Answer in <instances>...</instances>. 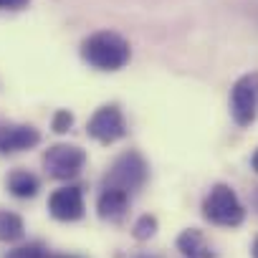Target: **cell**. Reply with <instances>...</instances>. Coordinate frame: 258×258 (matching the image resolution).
<instances>
[{"mask_svg":"<svg viewBox=\"0 0 258 258\" xmlns=\"http://www.w3.org/2000/svg\"><path fill=\"white\" fill-rule=\"evenodd\" d=\"M84 162H86L84 150H79L74 145H53L43 155V167L56 180H71V177H76L81 172Z\"/></svg>","mask_w":258,"mask_h":258,"instance_id":"5","label":"cell"},{"mask_svg":"<svg viewBox=\"0 0 258 258\" xmlns=\"http://www.w3.org/2000/svg\"><path fill=\"white\" fill-rule=\"evenodd\" d=\"M155 230H157V220H155L152 215H142V218L135 223V238H137V240H147V238H152Z\"/></svg>","mask_w":258,"mask_h":258,"instance_id":"14","label":"cell"},{"mask_svg":"<svg viewBox=\"0 0 258 258\" xmlns=\"http://www.w3.org/2000/svg\"><path fill=\"white\" fill-rule=\"evenodd\" d=\"M48 210L56 220H79L84 215V195L79 187L69 185V187H58L51 198H48Z\"/></svg>","mask_w":258,"mask_h":258,"instance_id":"7","label":"cell"},{"mask_svg":"<svg viewBox=\"0 0 258 258\" xmlns=\"http://www.w3.org/2000/svg\"><path fill=\"white\" fill-rule=\"evenodd\" d=\"M255 205H258V192H255Z\"/></svg>","mask_w":258,"mask_h":258,"instance_id":"21","label":"cell"},{"mask_svg":"<svg viewBox=\"0 0 258 258\" xmlns=\"http://www.w3.org/2000/svg\"><path fill=\"white\" fill-rule=\"evenodd\" d=\"M203 215L205 220H210L213 225H223V228H235L243 223L245 210L238 200V195L233 192V187L228 185H215L208 198L203 200Z\"/></svg>","mask_w":258,"mask_h":258,"instance_id":"2","label":"cell"},{"mask_svg":"<svg viewBox=\"0 0 258 258\" xmlns=\"http://www.w3.org/2000/svg\"><path fill=\"white\" fill-rule=\"evenodd\" d=\"M28 0H0V11H23Z\"/></svg>","mask_w":258,"mask_h":258,"instance_id":"16","label":"cell"},{"mask_svg":"<svg viewBox=\"0 0 258 258\" xmlns=\"http://www.w3.org/2000/svg\"><path fill=\"white\" fill-rule=\"evenodd\" d=\"M89 135L104 145H111L116 140H121L126 135V124L124 116L116 106H101L94 111V116L89 119Z\"/></svg>","mask_w":258,"mask_h":258,"instance_id":"6","label":"cell"},{"mask_svg":"<svg viewBox=\"0 0 258 258\" xmlns=\"http://www.w3.org/2000/svg\"><path fill=\"white\" fill-rule=\"evenodd\" d=\"M253 258H258V238L253 240Z\"/></svg>","mask_w":258,"mask_h":258,"instance_id":"18","label":"cell"},{"mask_svg":"<svg viewBox=\"0 0 258 258\" xmlns=\"http://www.w3.org/2000/svg\"><path fill=\"white\" fill-rule=\"evenodd\" d=\"M58 258H74V255H58Z\"/></svg>","mask_w":258,"mask_h":258,"instance_id":"20","label":"cell"},{"mask_svg":"<svg viewBox=\"0 0 258 258\" xmlns=\"http://www.w3.org/2000/svg\"><path fill=\"white\" fill-rule=\"evenodd\" d=\"M250 165H253V170H255V172H258V150H255V155H253V157H250Z\"/></svg>","mask_w":258,"mask_h":258,"instance_id":"17","label":"cell"},{"mask_svg":"<svg viewBox=\"0 0 258 258\" xmlns=\"http://www.w3.org/2000/svg\"><path fill=\"white\" fill-rule=\"evenodd\" d=\"M96 210L104 220H121L129 210V192L119 187H104L96 200Z\"/></svg>","mask_w":258,"mask_h":258,"instance_id":"9","label":"cell"},{"mask_svg":"<svg viewBox=\"0 0 258 258\" xmlns=\"http://www.w3.org/2000/svg\"><path fill=\"white\" fill-rule=\"evenodd\" d=\"M177 250H180L182 258H215V250L210 248L208 238L198 228H190V230H182L180 233Z\"/></svg>","mask_w":258,"mask_h":258,"instance_id":"10","label":"cell"},{"mask_svg":"<svg viewBox=\"0 0 258 258\" xmlns=\"http://www.w3.org/2000/svg\"><path fill=\"white\" fill-rule=\"evenodd\" d=\"M8 190L16 198H33L38 192V177L28 170H13L8 175Z\"/></svg>","mask_w":258,"mask_h":258,"instance_id":"11","label":"cell"},{"mask_svg":"<svg viewBox=\"0 0 258 258\" xmlns=\"http://www.w3.org/2000/svg\"><path fill=\"white\" fill-rule=\"evenodd\" d=\"M71 121H74V116L66 109H61V111L53 114V129H56V132H66V129L71 126Z\"/></svg>","mask_w":258,"mask_h":258,"instance_id":"15","label":"cell"},{"mask_svg":"<svg viewBox=\"0 0 258 258\" xmlns=\"http://www.w3.org/2000/svg\"><path fill=\"white\" fill-rule=\"evenodd\" d=\"M6 258H46V248L41 243H26L6 253Z\"/></svg>","mask_w":258,"mask_h":258,"instance_id":"13","label":"cell"},{"mask_svg":"<svg viewBox=\"0 0 258 258\" xmlns=\"http://www.w3.org/2000/svg\"><path fill=\"white\" fill-rule=\"evenodd\" d=\"M137 258H155V255H137Z\"/></svg>","mask_w":258,"mask_h":258,"instance_id":"19","label":"cell"},{"mask_svg":"<svg viewBox=\"0 0 258 258\" xmlns=\"http://www.w3.org/2000/svg\"><path fill=\"white\" fill-rule=\"evenodd\" d=\"M81 56L99 71H119L129 61V43L111 31H99L81 43Z\"/></svg>","mask_w":258,"mask_h":258,"instance_id":"1","label":"cell"},{"mask_svg":"<svg viewBox=\"0 0 258 258\" xmlns=\"http://www.w3.org/2000/svg\"><path fill=\"white\" fill-rule=\"evenodd\" d=\"M147 180V165L137 152H124L121 157H116V162L111 165V170L104 177V187H119L124 192L140 190Z\"/></svg>","mask_w":258,"mask_h":258,"instance_id":"3","label":"cell"},{"mask_svg":"<svg viewBox=\"0 0 258 258\" xmlns=\"http://www.w3.org/2000/svg\"><path fill=\"white\" fill-rule=\"evenodd\" d=\"M230 114L238 126H248L258 116V74L240 76L230 89Z\"/></svg>","mask_w":258,"mask_h":258,"instance_id":"4","label":"cell"},{"mask_svg":"<svg viewBox=\"0 0 258 258\" xmlns=\"http://www.w3.org/2000/svg\"><path fill=\"white\" fill-rule=\"evenodd\" d=\"M38 142H41L38 129H33L28 124H8V126L0 129V152H3V155L31 150Z\"/></svg>","mask_w":258,"mask_h":258,"instance_id":"8","label":"cell"},{"mask_svg":"<svg viewBox=\"0 0 258 258\" xmlns=\"http://www.w3.org/2000/svg\"><path fill=\"white\" fill-rule=\"evenodd\" d=\"M23 238V220L21 215L11 213V210H0V240L3 243H13Z\"/></svg>","mask_w":258,"mask_h":258,"instance_id":"12","label":"cell"}]
</instances>
